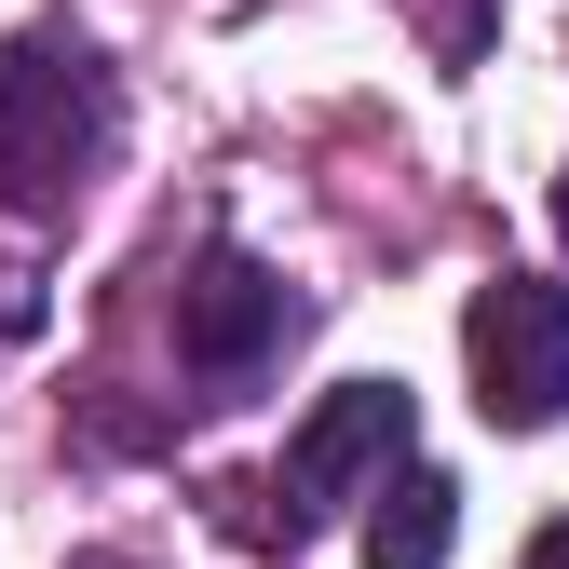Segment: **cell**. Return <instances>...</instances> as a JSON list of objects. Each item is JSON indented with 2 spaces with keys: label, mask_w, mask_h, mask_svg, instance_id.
<instances>
[{
  "label": "cell",
  "mask_w": 569,
  "mask_h": 569,
  "mask_svg": "<svg viewBox=\"0 0 569 569\" xmlns=\"http://www.w3.org/2000/svg\"><path fill=\"white\" fill-rule=\"evenodd\" d=\"M529 569H569V516H556V529H542V542H529Z\"/></svg>",
  "instance_id": "8"
},
{
  "label": "cell",
  "mask_w": 569,
  "mask_h": 569,
  "mask_svg": "<svg viewBox=\"0 0 569 569\" xmlns=\"http://www.w3.org/2000/svg\"><path fill=\"white\" fill-rule=\"evenodd\" d=\"M448 542H461V488L435 461H393L367 488V569H448Z\"/></svg>",
  "instance_id": "5"
},
{
  "label": "cell",
  "mask_w": 569,
  "mask_h": 569,
  "mask_svg": "<svg viewBox=\"0 0 569 569\" xmlns=\"http://www.w3.org/2000/svg\"><path fill=\"white\" fill-rule=\"evenodd\" d=\"M435 41H448V54H475V41H488V0H435Z\"/></svg>",
  "instance_id": "7"
},
{
  "label": "cell",
  "mask_w": 569,
  "mask_h": 569,
  "mask_svg": "<svg viewBox=\"0 0 569 569\" xmlns=\"http://www.w3.org/2000/svg\"><path fill=\"white\" fill-rule=\"evenodd\" d=\"M284 339H299L284 271H258V258H203V271L177 284V367H190L203 393H244Z\"/></svg>",
  "instance_id": "4"
},
{
  "label": "cell",
  "mask_w": 569,
  "mask_h": 569,
  "mask_svg": "<svg viewBox=\"0 0 569 569\" xmlns=\"http://www.w3.org/2000/svg\"><path fill=\"white\" fill-rule=\"evenodd\" d=\"M28 326H41V284H28V271H0V352H14Z\"/></svg>",
  "instance_id": "6"
},
{
  "label": "cell",
  "mask_w": 569,
  "mask_h": 569,
  "mask_svg": "<svg viewBox=\"0 0 569 569\" xmlns=\"http://www.w3.org/2000/svg\"><path fill=\"white\" fill-rule=\"evenodd\" d=\"M556 244H569V163H556Z\"/></svg>",
  "instance_id": "9"
},
{
  "label": "cell",
  "mask_w": 569,
  "mask_h": 569,
  "mask_svg": "<svg viewBox=\"0 0 569 569\" xmlns=\"http://www.w3.org/2000/svg\"><path fill=\"white\" fill-rule=\"evenodd\" d=\"M461 352H475V407L502 435H556L569 420V284H529V271L475 284Z\"/></svg>",
  "instance_id": "3"
},
{
  "label": "cell",
  "mask_w": 569,
  "mask_h": 569,
  "mask_svg": "<svg viewBox=\"0 0 569 569\" xmlns=\"http://www.w3.org/2000/svg\"><path fill=\"white\" fill-rule=\"evenodd\" d=\"M68 569H136V556H68Z\"/></svg>",
  "instance_id": "10"
},
{
  "label": "cell",
  "mask_w": 569,
  "mask_h": 569,
  "mask_svg": "<svg viewBox=\"0 0 569 569\" xmlns=\"http://www.w3.org/2000/svg\"><path fill=\"white\" fill-rule=\"evenodd\" d=\"M109 136H122V82L82 28H28L0 54V203L14 218H68L96 190Z\"/></svg>",
  "instance_id": "1"
},
{
  "label": "cell",
  "mask_w": 569,
  "mask_h": 569,
  "mask_svg": "<svg viewBox=\"0 0 569 569\" xmlns=\"http://www.w3.org/2000/svg\"><path fill=\"white\" fill-rule=\"evenodd\" d=\"M407 435H420V407H407V380H339L299 435H284V475H271V502H284V542L299 529H326V516H352L367 488L407 461Z\"/></svg>",
  "instance_id": "2"
}]
</instances>
